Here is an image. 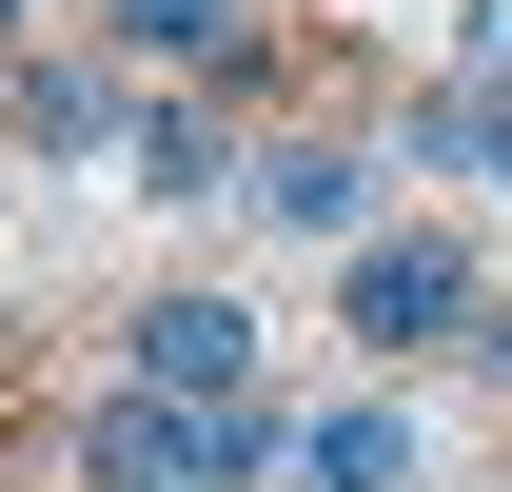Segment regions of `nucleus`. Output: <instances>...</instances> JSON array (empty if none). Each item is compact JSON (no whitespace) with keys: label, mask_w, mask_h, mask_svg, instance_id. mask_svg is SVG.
<instances>
[{"label":"nucleus","mask_w":512,"mask_h":492,"mask_svg":"<svg viewBox=\"0 0 512 492\" xmlns=\"http://www.w3.org/2000/svg\"><path fill=\"white\" fill-rule=\"evenodd\" d=\"M453 374H473V394H512V296L473 315V355H453Z\"/></svg>","instance_id":"nucleus-9"},{"label":"nucleus","mask_w":512,"mask_h":492,"mask_svg":"<svg viewBox=\"0 0 512 492\" xmlns=\"http://www.w3.org/2000/svg\"><path fill=\"white\" fill-rule=\"evenodd\" d=\"M473 315H493V276H473V237H453V217H375V237L335 256V335H355L375 374L473 355Z\"/></svg>","instance_id":"nucleus-1"},{"label":"nucleus","mask_w":512,"mask_h":492,"mask_svg":"<svg viewBox=\"0 0 512 492\" xmlns=\"http://www.w3.org/2000/svg\"><path fill=\"white\" fill-rule=\"evenodd\" d=\"M138 99H158V79H119L99 40H40V60L0 79V138H20L40 178H99V158H138Z\"/></svg>","instance_id":"nucleus-4"},{"label":"nucleus","mask_w":512,"mask_h":492,"mask_svg":"<svg viewBox=\"0 0 512 492\" xmlns=\"http://www.w3.org/2000/svg\"><path fill=\"white\" fill-rule=\"evenodd\" d=\"M276 20H296V0H276Z\"/></svg>","instance_id":"nucleus-12"},{"label":"nucleus","mask_w":512,"mask_h":492,"mask_svg":"<svg viewBox=\"0 0 512 492\" xmlns=\"http://www.w3.org/2000/svg\"><path fill=\"white\" fill-rule=\"evenodd\" d=\"M473 492H512V473H473Z\"/></svg>","instance_id":"nucleus-11"},{"label":"nucleus","mask_w":512,"mask_h":492,"mask_svg":"<svg viewBox=\"0 0 512 492\" xmlns=\"http://www.w3.org/2000/svg\"><path fill=\"white\" fill-rule=\"evenodd\" d=\"M237 178H256V119H237V99H138V197L237 217Z\"/></svg>","instance_id":"nucleus-7"},{"label":"nucleus","mask_w":512,"mask_h":492,"mask_svg":"<svg viewBox=\"0 0 512 492\" xmlns=\"http://www.w3.org/2000/svg\"><path fill=\"white\" fill-rule=\"evenodd\" d=\"M119 374L138 394H276V335H256V296H217V276H158V296L119 315Z\"/></svg>","instance_id":"nucleus-3"},{"label":"nucleus","mask_w":512,"mask_h":492,"mask_svg":"<svg viewBox=\"0 0 512 492\" xmlns=\"http://www.w3.org/2000/svg\"><path fill=\"white\" fill-rule=\"evenodd\" d=\"M296 492H434V433H414V394H335V414H296Z\"/></svg>","instance_id":"nucleus-6"},{"label":"nucleus","mask_w":512,"mask_h":492,"mask_svg":"<svg viewBox=\"0 0 512 492\" xmlns=\"http://www.w3.org/2000/svg\"><path fill=\"white\" fill-rule=\"evenodd\" d=\"M20 60H40V0H0V79H20Z\"/></svg>","instance_id":"nucleus-10"},{"label":"nucleus","mask_w":512,"mask_h":492,"mask_svg":"<svg viewBox=\"0 0 512 492\" xmlns=\"http://www.w3.org/2000/svg\"><path fill=\"white\" fill-rule=\"evenodd\" d=\"M375 138H394V178H473V197L512 217V99H493V79H414Z\"/></svg>","instance_id":"nucleus-5"},{"label":"nucleus","mask_w":512,"mask_h":492,"mask_svg":"<svg viewBox=\"0 0 512 492\" xmlns=\"http://www.w3.org/2000/svg\"><path fill=\"white\" fill-rule=\"evenodd\" d=\"M375 197H394V138H375V119H256V178H237L256 237L355 256V237H375Z\"/></svg>","instance_id":"nucleus-2"},{"label":"nucleus","mask_w":512,"mask_h":492,"mask_svg":"<svg viewBox=\"0 0 512 492\" xmlns=\"http://www.w3.org/2000/svg\"><path fill=\"white\" fill-rule=\"evenodd\" d=\"M453 79H493V99H512V0H453Z\"/></svg>","instance_id":"nucleus-8"}]
</instances>
